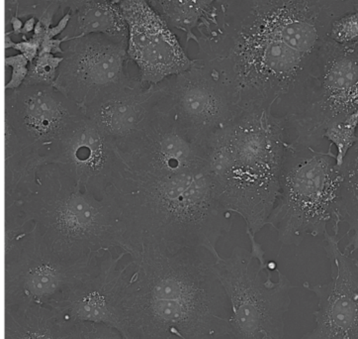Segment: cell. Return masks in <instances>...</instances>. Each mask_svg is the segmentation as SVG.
I'll use <instances>...</instances> for the list:
<instances>
[{"label":"cell","instance_id":"cell-1","mask_svg":"<svg viewBox=\"0 0 358 339\" xmlns=\"http://www.w3.org/2000/svg\"><path fill=\"white\" fill-rule=\"evenodd\" d=\"M353 11L352 0H217L193 37L195 60L241 109L286 119L311 88L334 21Z\"/></svg>","mask_w":358,"mask_h":339},{"label":"cell","instance_id":"cell-2","mask_svg":"<svg viewBox=\"0 0 358 339\" xmlns=\"http://www.w3.org/2000/svg\"><path fill=\"white\" fill-rule=\"evenodd\" d=\"M128 254L133 271L118 304V329L126 339L230 334V302L211 253L150 243Z\"/></svg>","mask_w":358,"mask_h":339},{"label":"cell","instance_id":"cell-3","mask_svg":"<svg viewBox=\"0 0 358 339\" xmlns=\"http://www.w3.org/2000/svg\"><path fill=\"white\" fill-rule=\"evenodd\" d=\"M107 198L123 226V251L159 243L201 248L219 259L218 241L233 226L207 167L162 178H140L128 169Z\"/></svg>","mask_w":358,"mask_h":339},{"label":"cell","instance_id":"cell-4","mask_svg":"<svg viewBox=\"0 0 358 339\" xmlns=\"http://www.w3.org/2000/svg\"><path fill=\"white\" fill-rule=\"evenodd\" d=\"M288 140L281 117L262 106H245L206 144V167L220 202L245 223L255 256L266 258L255 240L267 226L280 188Z\"/></svg>","mask_w":358,"mask_h":339},{"label":"cell","instance_id":"cell-5","mask_svg":"<svg viewBox=\"0 0 358 339\" xmlns=\"http://www.w3.org/2000/svg\"><path fill=\"white\" fill-rule=\"evenodd\" d=\"M30 224L52 251L68 261L125 247L113 202L85 192L56 165L40 167L30 180L4 197V242Z\"/></svg>","mask_w":358,"mask_h":339},{"label":"cell","instance_id":"cell-6","mask_svg":"<svg viewBox=\"0 0 358 339\" xmlns=\"http://www.w3.org/2000/svg\"><path fill=\"white\" fill-rule=\"evenodd\" d=\"M341 183L331 147L324 152L287 144L278 200L267 226L288 246H299L307 236H324L331 223L338 234Z\"/></svg>","mask_w":358,"mask_h":339},{"label":"cell","instance_id":"cell-7","mask_svg":"<svg viewBox=\"0 0 358 339\" xmlns=\"http://www.w3.org/2000/svg\"><path fill=\"white\" fill-rule=\"evenodd\" d=\"M215 270L231 305V339H284L285 314L294 286L278 272L245 248H234L229 257L215 260Z\"/></svg>","mask_w":358,"mask_h":339},{"label":"cell","instance_id":"cell-8","mask_svg":"<svg viewBox=\"0 0 358 339\" xmlns=\"http://www.w3.org/2000/svg\"><path fill=\"white\" fill-rule=\"evenodd\" d=\"M105 254L76 262L64 260L30 224L13 240L4 242V305L51 307L92 275Z\"/></svg>","mask_w":358,"mask_h":339},{"label":"cell","instance_id":"cell-9","mask_svg":"<svg viewBox=\"0 0 358 339\" xmlns=\"http://www.w3.org/2000/svg\"><path fill=\"white\" fill-rule=\"evenodd\" d=\"M358 109V44L345 46L329 39L304 102L284 119L288 144L318 148L329 126Z\"/></svg>","mask_w":358,"mask_h":339},{"label":"cell","instance_id":"cell-10","mask_svg":"<svg viewBox=\"0 0 358 339\" xmlns=\"http://www.w3.org/2000/svg\"><path fill=\"white\" fill-rule=\"evenodd\" d=\"M156 102L132 133L116 141L129 172L140 178H162L206 167V149L178 123L162 83Z\"/></svg>","mask_w":358,"mask_h":339},{"label":"cell","instance_id":"cell-11","mask_svg":"<svg viewBox=\"0 0 358 339\" xmlns=\"http://www.w3.org/2000/svg\"><path fill=\"white\" fill-rule=\"evenodd\" d=\"M85 114L54 85H22L4 92V153L42 156Z\"/></svg>","mask_w":358,"mask_h":339},{"label":"cell","instance_id":"cell-12","mask_svg":"<svg viewBox=\"0 0 358 339\" xmlns=\"http://www.w3.org/2000/svg\"><path fill=\"white\" fill-rule=\"evenodd\" d=\"M54 87L83 111L105 95L139 81L127 71L128 44L92 34L66 42Z\"/></svg>","mask_w":358,"mask_h":339},{"label":"cell","instance_id":"cell-13","mask_svg":"<svg viewBox=\"0 0 358 339\" xmlns=\"http://www.w3.org/2000/svg\"><path fill=\"white\" fill-rule=\"evenodd\" d=\"M42 157L45 164L56 165L85 192L99 200L106 199L109 191L128 171L115 141L85 113Z\"/></svg>","mask_w":358,"mask_h":339},{"label":"cell","instance_id":"cell-14","mask_svg":"<svg viewBox=\"0 0 358 339\" xmlns=\"http://www.w3.org/2000/svg\"><path fill=\"white\" fill-rule=\"evenodd\" d=\"M162 83L174 116L205 149L210 138L228 125L242 109L230 88L196 60L189 70Z\"/></svg>","mask_w":358,"mask_h":339},{"label":"cell","instance_id":"cell-15","mask_svg":"<svg viewBox=\"0 0 358 339\" xmlns=\"http://www.w3.org/2000/svg\"><path fill=\"white\" fill-rule=\"evenodd\" d=\"M120 6L128 25V57L143 85H157L192 68L195 60L148 0H122Z\"/></svg>","mask_w":358,"mask_h":339},{"label":"cell","instance_id":"cell-16","mask_svg":"<svg viewBox=\"0 0 358 339\" xmlns=\"http://www.w3.org/2000/svg\"><path fill=\"white\" fill-rule=\"evenodd\" d=\"M331 281L327 284L305 283L318 298L314 312L316 326L298 339H358V263L357 258L341 250L338 234L324 235Z\"/></svg>","mask_w":358,"mask_h":339},{"label":"cell","instance_id":"cell-17","mask_svg":"<svg viewBox=\"0 0 358 339\" xmlns=\"http://www.w3.org/2000/svg\"><path fill=\"white\" fill-rule=\"evenodd\" d=\"M127 251L107 252L94 272L51 307L66 324L94 322L118 329V304L133 271Z\"/></svg>","mask_w":358,"mask_h":339},{"label":"cell","instance_id":"cell-18","mask_svg":"<svg viewBox=\"0 0 358 339\" xmlns=\"http://www.w3.org/2000/svg\"><path fill=\"white\" fill-rule=\"evenodd\" d=\"M161 90L159 83L145 85L139 80L131 87L97 99L85 109V113L116 142L138 127Z\"/></svg>","mask_w":358,"mask_h":339},{"label":"cell","instance_id":"cell-19","mask_svg":"<svg viewBox=\"0 0 358 339\" xmlns=\"http://www.w3.org/2000/svg\"><path fill=\"white\" fill-rule=\"evenodd\" d=\"M70 13V21L61 34L64 42L99 34L128 44V25L120 4L111 0H92Z\"/></svg>","mask_w":358,"mask_h":339},{"label":"cell","instance_id":"cell-20","mask_svg":"<svg viewBox=\"0 0 358 339\" xmlns=\"http://www.w3.org/2000/svg\"><path fill=\"white\" fill-rule=\"evenodd\" d=\"M69 324L52 307L4 305V339H68Z\"/></svg>","mask_w":358,"mask_h":339},{"label":"cell","instance_id":"cell-21","mask_svg":"<svg viewBox=\"0 0 358 339\" xmlns=\"http://www.w3.org/2000/svg\"><path fill=\"white\" fill-rule=\"evenodd\" d=\"M341 223L348 224V244L345 251L353 254L358 252V131L357 140L348 152L347 158L340 167Z\"/></svg>","mask_w":358,"mask_h":339},{"label":"cell","instance_id":"cell-22","mask_svg":"<svg viewBox=\"0 0 358 339\" xmlns=\"http://www.w3.org/2000/svg\"><path fill=\"white\" fill-rule=\"evenodd\" d=\"M217 0H157L155 9L174 29L183 31L187 40L208 18Z\"/></svg>","mask_w":358,"mask_h":339},{"label":"cell","instance_id":"cell-23","mask_svg":"<svg viewBox=\"0 0 358 339\" xmlns=\"http://www.w3.org/2000/svg\"><path fill=\"white\" fill-rule=\"evenodd\" d=\"M63 0H6V22L11 18H35L51 26L52 19L61 9Z\"/></svg>","mask_w":358,"mask_h":339},{"label":"cell","instance_id":"cell-24","mask_svg":"<svg viewBox=\"0 0 358 339\" xmlns=\"http://www.w3.org/2000/svg\"><path fill=\"white\" fill-rule=\"evenodd\" d=\"M358 109L352 114L329 126L324 133V139L336 149V163L340 168L347 158L348 152L357 140Z\"/></svg>","mask_w":358,"mask_h":339},{"label":"cell","instance_id":"cell-25","mask_svg":"<svg viewBox=\"0 0 358 339\" xmlns=\"http://www.w3.org/2000/svg\"><path fill=\"white\" fill-rule=\"evenodd\" d=\"M63 60V56H56L40 50L37 57L30 63L29 71L23 85H54Z\"/></svg>","mask_w":358,"mask_h":339},{"label":"cell","instance_id":"cell-26","mask_svg":"<svg viewBox=\"0 0 358 339\" xmlns=\"http://www.w3.org/2000/svg\"><path fill=\"white\" fill-rule=\"evenodd\" d=\"M329 39L345 46L358 44V11H353L336 19L329 31Z\"/></svg>","mask_w":358,"mask_h":339},{"label":"cell","instance_id":"cell-27","mask_svg":"<svg viewBox=\"0 0 358 339\" xmlns=\"http://www.w3.org/2000/svg\"><path fill=\"white\" fill-rule=\"evenodd\" d=\"M69 324L68 339H126L119 329L94 324V322H78Z\"/></svg>","mask_w":358,"mask_h":339},{"label":"cell","instance_id":"cell-28","mask_svg":"<svg viewBox=\"0 0 358 339\" xmlns=\"http://www.w3.org/2000/svg\"><path fill=\"white\" fill-rule=\"evenodd\" d=\"M6 66L11 69V78L6 83L4 90H16L22 87L29 71L30 62L22 54L6 57Z\"/></svg>","mask_w":358,"mask_h":339},{"label":"cell","instance_id":"cell-29","mask_svg":"<svg viewBox=\"0 0 358 339\" xmlns=\"http://www.w3.org/2000/svg\"><path fill=\"white\" fill-rule=\"evenodd\" d=\"M90 1H92V0H63L61 4V11L63 12L68 11L66 13H69V12L76 11V9L83 6V4H87ZM111 1L120 4L122 0H111Z\"/></svg>","mask_w":358,"mask_h":339},{"label":"cell","instance_id":"cell-30","mask_svg":"<svg viewBox=\"0 0 358 339\" xmlns=\"http://www.w3.org/2000/svg\"><path fill=\"white\" fill-rule=\"evenodd\" d=\"M353 6L355 7V11H358V0H352Z\"/></svg>","mask_w":358,"mask_h":339},{"label":"cell","instance_id":"cell-31","mask_svg":"<svg viewBox=\"0 0 358 339\" xmlns=\"http://www.w3.org/2000/svg\"><path fill=\"white\" fill-rule=\"evenodd\" d=\"M148 1L150 2V6H154V4H156L157 0H148Z\"/></svg>","mask_w":358,"mask_h":339},{"label":"cell","instance_id":"cell-32","mask_svg":"<svg viewBox=\"0 0 358 339\" xmlns=\"http://www.w3.org/2000/svg\"><path fill=\"white\" fill-rule=\"evenodd\" d=\"M357 263H358V259H357Z\"/></svg>","mask_w":358,"mask_h":339}]
</instances>
